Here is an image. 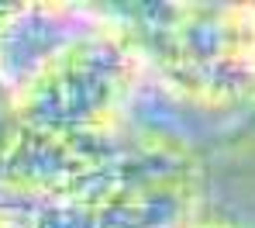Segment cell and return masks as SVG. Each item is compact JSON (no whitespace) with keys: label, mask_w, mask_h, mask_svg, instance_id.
I'll use <instances>...</instances> for the list:
<instances>
[{"label":"cell","mask_w":255,"mask_h":228,"mask_svg":"<svg viewBox=\"0 0 255 228\" xmlns=\"http://www.w3.org/2000/svg\"><path fill=\"white\" fill-rule=\"evenodd\" d=\"M145 69L179 100L228 111L255 97L252 3H159L128 14Z\"/></svg>","instance_id":"obj_1"},{"label":"cell","mask_w":255,"mask_h":228,"mask_svg":"<svg viewBox=\"0 0 255 228\" xmlns=\"http://www.w3.org/2000/svg\"><path fill=\"white\" fill-rule=\"evenodd\" d=\"M179 228H242V225L231 222V218H224V215H204V211H197L193 218H186Z\"/></svg>","instance_id":"obj_4"},{"label":"cell","mask_w":255,"mask_h":228,"mask_svg":"<svg viewBox=\"0 0 255 228\" xmlns=\"http://www.w3.org/2000/svg\"><path fill=\"white\" fill-rule=\"evenodd\" d=\"M197 183L200 170L183 138L141 128L114 138L86 208L93 228H179L200 211Z\"/></svg>","instance_id":"obj_3"},{"label":"cell","mask_w":255,"mask_h":228,"mask_svg":"<svg viewBox=\"0 0 255 228\" xmlns=\"http://www.w3.org/2000/svg\"><path fill=\"white\" fill-rule=\"evenodd\" d=\"M145 62L125 21L97 14L35 73L7 90L21 128L62 138L121 135L125 107Z\"/></svg>","instance_id":"obj_2"}]
</instances>
